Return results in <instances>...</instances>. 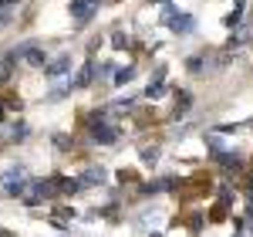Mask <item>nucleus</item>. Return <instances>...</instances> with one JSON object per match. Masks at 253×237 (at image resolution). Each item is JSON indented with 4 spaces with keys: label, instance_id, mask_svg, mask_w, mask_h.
I'll return each mask as SVG.
<instances>
[{
    "label": "nucleus",
    "instance_id": "f257e3e1",
    "mask_svg": "<svg viewBox=\"0 0 253 237\" xmlns=\"http://www.w3.org/2000/svg\"><path fill=\"white\" fill-rule=\"evenodd\" d=\"M61 179L64 177H51V179L31 183V186L24 190V203H27V207H38V203H44V200H51L54 193H61Z\"/></svg>",
    "mask_w": 253,
    "mask_h": 237
},
{
    "label": "nucleus",
    "instance_id": "f03ea898",
    "mask_svg": "<svg viewBox=\"0 0 253 237\" xmlns=\"http://www.w3.org/2000/svg\"><path fill=\"white\" fill-rule=\"evenodd\" d=\"M31 186V177H27V166H10L3 179H0V190L7 197H24V190Z\"/></svg>",
    "mask_w": 253,
    "mask_h": 237
},
{
    "label": "nucleus",
    "instance_id": "7ed1b4c3",
    "mask_svg": "<svg viewBox=\"0 0 253 237\" xmlns=\"http://www.w3.org/2000/svg\"><path fill=\"white\" fill-rule=\"evenodd\" d=\"M91 139H95L98 146H112L118 139V129L112 122H91Z\"/></svg>",
    "mask_w": 253,
    "mask_h": 237
},
{
    "label": "nucleus",
    "instance_id": "20e7f679",
    "mask_svg": "<svg viewBox=\"0 0 253 237\" xmlns=\"http://www.w3.org/2000/svg\"><path fill=\"white\" fill-rule=\"evenodd\" d=\"M98 10V0H71V17L84 24V20H91Z\"/></svg>",
    "mask_w": 253,
    "mask_h": 237
},
{
    "label": "nucleus",
    "instance_id": "39448f33",
    "mask_svg": "<svg viewBox=\"0 0 253 237\" xmlns=\"http://www.w3.org/2000/svg\"><path fill=\"white\" fill-rule=\"evenodd\" d=\"M68 68H71V55H58V58H51L44 64V75H47V78H61Z\"/></svg>",
    "mask_w": 253,
    "mask_h": 237
},
{
    "label": "nucleus",
    "instance_id": "423d86ee",
    "mask_svg": "<svg viewBox=\"0 0 253 237\" xmlns=\"http://www.w3.org/2000/svg\"><path fill=\"white\" fill-rule=\"evenodd\" d=\"M105 179H108V173H105L101 166H88V170L78 177V183H81V186H101Z\"/></svg>",
    "mask_w": 253,
    "mask_h": 237
},
{
    "label": "nucleus",
    "instance_id": "0eeeda50",
    "mask_svg": "<svg viewBox=\"0 0 253 237\" xmlns=\"http://www.w3.org/2000/svg\"><path fill=\"white\" fill-rule=\"evenodd\" d=\"M95 71H98V64H95V61H88V64H84V68L78 71L75 85H78V88H88V85H91V78H95Z\"/></svg>",
    "mask_w": 253,
    "mask_h": 237
},
{
    "label": "nucleus",
    "instance_id": "6e6552de",
    "mask_svg": "<svg viewBox=\"0 0 253 237\" xmlns=\"http://www.w3.org/2000/svg\"><path fill=\"white\" fill-rule=\"evenodd\" d=\"M24 61H27V64H34V68H44V64H47V55H44L41 48H31V44H27V51H24Z\"/></svg>",
    "mask_w": 253,
    "mask_h": 237
},
{
    "label": "nucleus",
    "instance_id": "1a4fd4ad",
    "mask_svg": "<svg viewBox=\"0 0 253 237\" xmlns=\"http://www.w3.org/2000/svg\"><path fill=\"white\" fill-rule=\"evenodd\" d=\"M240 17H243V0H236V7H233V14L226 17V27L233 31V27H240Z\"/></svg>",
    "mask_w": 253,
    "mask_h": 237
},
{
    "label": "nucleus",
    "instance_id": "9d476101",
    "mask_svg": "<svg viewBox=\"0 0 253 237\" xmlns=\"http://www.w3.org/2000/svg\"><path fill=\"white\" fill-rule=\"evenodd\" d=\"M169 186H175V179H156V183L145 186V193H162V190H169Z\"/></svg>",
    "mask_w": 253,
    "mask_h": 237
},
{
    "label": "nucleus",
    "instance_id": "9b49d317",
    "mask_svg": "<svg viewBox=\"0 0 253 237\" xmlns=\"http://www.w3.org/2000/svg\"><path fill=\"white\" fill-rule=\"evenodd\" d=\"M145 95H149V99H162V95H166V85H162V81H152V85L145 88Z\"/></svg>",
    "mask_w": 253,
    "mask_h": 237
},
{
    "label": "nucleus",
    "instance_id": "f8f14e48",
    "mask_svg": "<svg viewBox=\"0 0 253 237\" xmlns=\"http://www.w3.org/2000/svg\"><path fill=\"white\" fill-rule=\"evenodd\" d=\"M186 112H189V95L182 92V95H179V105H175V112H172V116H175V118H182Z\"/></svg>",
    "mask_w": 253,
    "mask_h": 237
},
{
    "label": "nucleus",
    "instance_id": "ddd939ff",
    "mask_svg": "<svg viewBox=\"0 0 253 237\" xmlns=\"http://www.w3.org/2000/svg\"><path fill=\"white\" fill-rule=\"evenodd\" d=\"M132 75H135V68H122V71H115V85H125V81H132Z\"/></svg>",
    "mask_w": 253,
    "mask_h": 237
},
{
    "label": "nucleus",
    "instance_id": "4468645a",
    "mask_svg": "<svg viewBox=\"0 0 253 237\" xmlns=\"http://www.w3.org/2000/svg\"><path fill=\"white\" fill-rule=\"evenodd\" d=\"M230 203H233V193L226 186H219V207H230Z\"/></svg>",
    "mask_w": 253,
    "mask_h": 237
},
{
    "label": "nucleus",
    "instance_id": "2eb2a0df",
    "mask_svg": "<svg viewBox=\"0 0 253 237\" xmlns=\"http://www.w3.org/2000/svg\"><path fill=\"white\" fill-rule=\"evenodd\" d=\"M24 132H27V125H24V122H17V125L10 129V139H24Z\"/></svg>",
    "mask_w": 253,
    "mask_h": 237
},
{
    "label": "nucleus",
    "instance_id": "dca6fc26",
    "mask_svg": "<svg viewBox=\"0 0 253 237\" xmlns=\"http://www.w3.org/2000/svg\"><path fill=\"white\" fill-rule=\"evenodd\" d=\"M156 156H159V149H145V153H142V159H145V163H156Z\"/></svg>",
    "mask_w": 253,
    "mask_h": 237
},
{
    "label": "nucleus",
    "instance_id": "f3484780",
    "mask_svg": "<svg viewBox=\"0 0 253 237\" xmlns=\"http://www.w3.org/2000/svg\"><path fill=\"white\" fill-rule=\"evenodd\" d=\"M210 217H213V220H223V217H226V207H213V214H210Z\"/></svg>",
    "mask_w": 253,
    "mask_h": 237
},
{
    "label": "nucleus",
    "instance_id": "a211bd4d",
    "mask_svg": "<svg viewBox=\"0 0 253 237\" xmlns=\"http://www.w3.org/2000/svg\"><path fill=\"white\" fill-rule=\"evenodd\" d=\"M112 44H115V48H125V44H128V38H125V34H115V38H112Z\"/></svg>",
    "mask_w": 253,
    "mask_h": 237
},
{
    "label": "nucleus",
    "instance_id": "6ab92c4d",
    "mask_svg": "<svg viewBox=\"0 0 253 237\" xmlns=\"http://www.w3.org/2000/svg\"><path fill=\"white\" fill-rule=\"evenodd\" d=\"M250 220H253V197H250Z\"/></svg>",
    "mask_w": 253,
    "mask_h": 237
},
{
    "label": "nucleus",
    "instance_id": "aec40b11",
    "mask_svg": "<svg viewBox=\"0 0 253 237\" xmlns=\"http://www.w3.org/2000/svg\"><path fill=\"white\" fill-rule=\"evenodd\" d=\"M149 237H162V234H149Z\"/></svg>",
    "mask_w": 253,
    "mask_h": 237
},
{
    "label": "nucleus",
    "instance_id": "412c9836",
    "mask_svg": "<svg viewBox=\"0 0 253 237\" xmlns=\"http://www.w3.org/2000/svg\"><path fill=\"white\" fill-rule=\"evenodd\" d=\"M0 118H3V109H0Z\"/></svg>",
    "mask_w": 253,
    "mask_h": 237
}]
</instances>
